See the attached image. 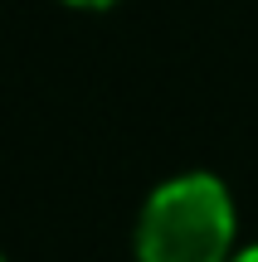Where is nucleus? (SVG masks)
Masks as SVG:
<instances>
[{"mask_svg":"<svg viewBox=\"0 0 258 262\" xmlns=\"http://www.w3.org/2000/svg\"><path fill=\"white\" fill-rule=\"evenodd\" d=\"M234 243V204L214 175H175L146 199L136 224L142 262H224Z\"/></svg>","mask_w":258,"mask_h":262,"instance_id":"f257e3e1","label":"nucleus"},{"mask_svg":"<svg viewBox=\"0 0 258 262\" xmlns=\"http://www.w3.org/2000/svg\"><path fill=\"white\" fill-rule=\"evenodd\" d=\"M68 5H83V10H103V5H117V0H68Z\"/></svg>","mask_w":258,"mask_h":262,"instance_id":"f03ea898","label":"nucleus"},{"mask_svg":"<svg viewBox=\"0 0 258 262\" xmlns=\"http://www.w3.org/2000/svg\"><path fill=\"white\" fill-rule=\"evenodd\" d=\"M234 262H258V248H249V253H239Z\"/></svg>","mask_w":258,"mask_h":262,"instance_id":"7ed1b4c3","label":"nucleus"},{"mask_svg":"<svg viewBox=\"0 0 258 262\" xmlns=\"http://www.w3.org/2000/svg\"><path fill=\"white\" fill-rule=\"evenodd\" d=\"M0 262H5V257H0Z\"/></svg>","mask_w":258,"mask_h":262,"instance_id":"20e7f679","label":"nucleus"}]
</instances>
